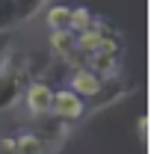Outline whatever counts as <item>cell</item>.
Masks as SVG:
<instances>
[{
  "label": "cell",
  "instance_id": "6da1fadb",
  "mask_svg": "<svg viewBox=\"0 0 151 154\" xmlns=\"http://www.w3.org/2000/svg\"><path fill=\"white\" fill-rule=\"evenodd\" d=\"M86 113V101L77 98L71 89H54V104H51V119L57 122H77Z\"/></svg>",
  "mask_w": 151,
  "mask_h": 154
},
{
  "label": "cell",
  "instance_id": "ba28073f",
  "mask_svg": "<svg viewBox=\"0 0 151 154\" xmlns=\"http://www.w3.org/2000/svg\"><path fill=\"white\" fill-rule=\"evenodd\" d=\"M95 15L86 9V6H77V9H71V33L74 36H80V33H89L95 27Z\"/></svg>",
  "mask_w": 151,
  "mask_h": 154
},
{
  "label": "cell",
  "instance_id": "5b68a950",
  "mask_svg": "<svg viewBox=\"0 0 151 154\" xmlns=\"http://www.w3.org/2000/svg\"><path fill=\"white\" fill-rule=\"evenodd\" d=\"M45 139L36 131H21L18 136H12V154H45Z\"/></svg>",
  "mask_w": 151,
  "mask_h": 154
},
{
  "label": "cell",
  "instance_id": "30bf717a",
  "mask_svg": "<svg viewBox=\"0 0 151 154\" xmlns=\"http://www.w3.org/2000/svg\"><path fill=\"white\" fill-rule=\"evenodd\" d=\"M12 18H15V6H12V0H0V27L12 24Z\"/></svg>",
  "mask_w": 151,
  "mask_h": 154
},
{
  "label": "cell",
  "instance_id": "8992f818",
  "mask_svg": "<svg viewBox=\"0 0 151 154\" xmlns=\"http://www.w3.org/2000/svg\"><path fill=\"white\" fill-rule=\"evenodd\" d=\"M86 68L95 71L98 77H110L119 68V57L116 54H92V57H86Z\"/></svg>",
  "mask_w": 151,
  "mask_h": 154
},
{
  "label": "cell",
  "instance_id": "9c48e42d",
  "mask_svg": "<svg viewBox=\"0 0 151 154\" xmlns=\"http://www.w3.org/2000/svg\"><path fill=\"white\" fill-rule=\"evenodd\" d=\"M42 3H45V0H12V6H15V21H27Z\"/></svg>",
  "mask_w": 151,
  "mask_h": 154
},
{
  "label": "cell",
  "instance_id": "277c9868",
  "mask_svg": "<svg viewBox=\"0 0 151 154\" xmlns=\"http://www.w3.org/2000/svg\"><path fill=\"white\" fill-rule=\"evenodd\" d=\"M74 42H77V36L71 30H65V33H48V45H51V51H54L57 59H74L77 57Z\"/></svg>",
  "mask_w": 151,
  "mask_h": 154
},
{
  "label": "cell",
  "instance_id": "3957f363",
  "mask_svg": "<svg viewBox=\"0 0 151 154\" xmlns=\"http://www.w3.org/2000/svg\"><path fill=\"white\" fill-rule=\"evenodd\" d=\"M65 89H71V92H74L77 98H83V101H86V98H98L104 92V77H98L95 71H89V68H74Z\"/></svg>",
  "mask_w": 151,
  "mask_h": 154
},
{
  "label": "cell",
  "instance_id": "52a82bcc",
  "mask_svg": "<svg viewBox=\"0 0 151 154\" xmlns=\"http://www.w3.org/2000/svg\"><path fill=\"white\" fill-rule=\"evenodd\" d=\"M48 30L51 33L71 30V6H51L48 9Z\"/></svg>",
  "mask_w": 151,
  "mask_h": 154
},
{
  "label": "cell",
  "instance_id": "8fae6325",
  "mask_svg": "<svg viewBox=\"0 0 151 154\" xmlns=\"http://www.w3.org/2000/svg\"><path fill=\"white\" fill-rule=\"evenodd\" d=\"M45 154H48V151H45Z\"/></svg>",
  "mask_w": 151,
  "mask_h": 154
},
{
  "label": "cell",
  "instance_id": "7a4b0ae2",
  "mask_svg": "<svg viewBox=\"0 0 151 154\" xmlns=\"http://www.w3.org/2000/svg\"><path fill=\"white\" fill-rule=\"evenodd\" d=\"M24 101H27V110L36 116V119H45L51 116V104H54V89L42 80H33L24 86Z\"/></svg>",
  "mask_w": 151,
  "mask_h": 154
}]
</instances>
